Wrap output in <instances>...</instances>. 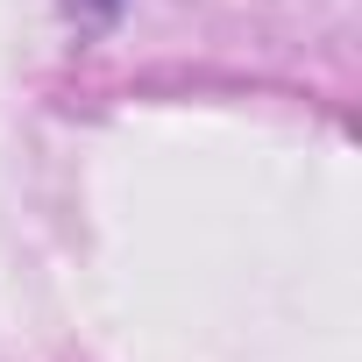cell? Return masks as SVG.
<instances>
[{
	"mask_svg": "<svg viewBox=\"0 0 362 362\" xmlns=\"http://www.w3.org/2000/svg\"><path fill=\"white\" fill-rule=\"evenodd\" d=\"M64 8H71V15H114L121 0H64Z\"/></svg>",
	"mask_w": 362,
	"mask_h": 362,
	"instance_id": "obj_1",
	"label": "cell"
}]
</instances>
